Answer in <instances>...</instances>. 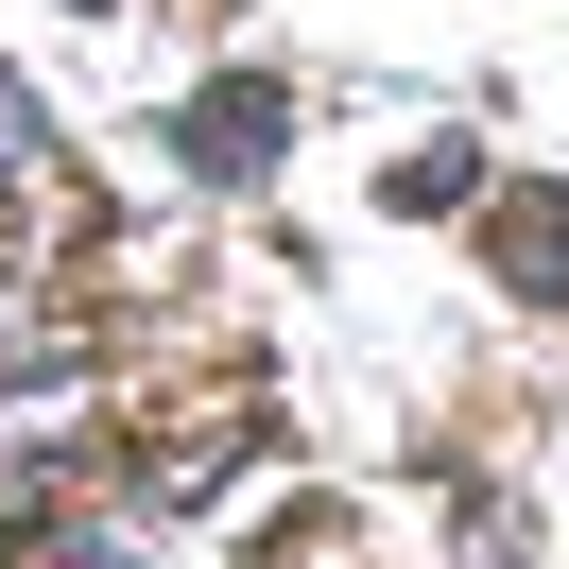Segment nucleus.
<instances>
[{"mask_svg": "<svg viewBox=\"0 0 569 569\" xmlns=\"http://www.w3.org/2000/svg\"><path fill=\"white\" fill-rule=\"evenodd\" d=\"M277 139H293V87H208V104L173 121V156H190V173H259Z\"/></svg>", "mask_w": 569, "mask_h": 569, "instance_id": "obj_1", "label": "nucleus"}, {"mask_svg": "<svg viewBox=\"0 0 569 569\" xmlns=\"http://www.w3.org/2000/svg\"><path fill=\"white\" fill-rule=\"evenodd\" d=\"M0 569H18V552H0Z\"/></svg>", "mask_w": 569, "mask_h": 569, "instance_id": "obj_4", "label": "nucleus"}, {"mask_svg": "<svg viewBox=\"0 0 569 569\" xmlns=\"http://www.w3.org/2000/svg\"><path fill=\"white\" fill-rule=\"evenodd\" d=\"M380 190H397V208H466V190H483V156H466V139H415Z\"/></svg>", "mask_w": 569, "mask_h": 569, "instance_id": "obj_3", "label": "nucleus"}, {"mask_svg": "<svg viewBox=\"0 0 569 569\" xmlns=\"http://www.w3.org/2000/svg\"><path fill=\"white\" fill-rule=\"evenodd\" d=\"M18 569H173V535H156V500H70Z\"/></svg>", "mask_w": 569, "mask_h": 569, "instance_id": "obj_2", "label": "nucleus"}]
</instances>
